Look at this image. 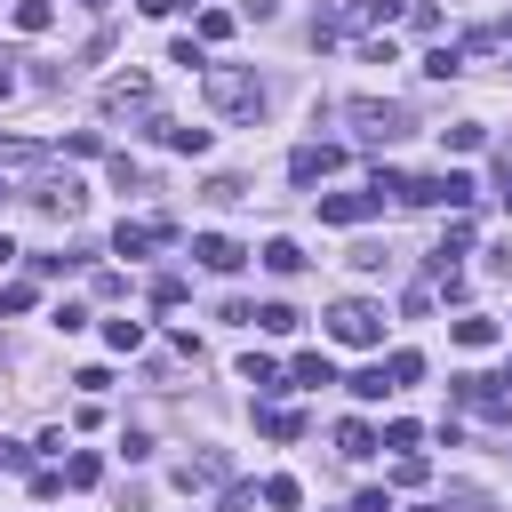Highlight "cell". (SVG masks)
Wrapping results in <instances>:
<instances>
[{"mask_svg":"<svg viewBox=\"0 0 512 512\" xmlns=\"http://www.w3.org/2000/svg\"><path fill=\"white\" fill-rule=\"evenodd\" d=\"M40 160H48L40 136H0V176H8V168H40Z\"/></svg>","mask_w":512,"mask_h":512,"instance_id":"4fadbf2b","label":"cell"},{"mask_svg":"<svg viewBox=\"0 0 512 512\" xmlns=\"http://www.w3.org/2000/svg\"><path fill=\"white\" fill-rule=\"evenodd\" d=\"M0 96H16V72H0Z\"/></svg>","mask_w":512,"mask_h":512,"instance_id":"836d02e7","label":"cell"},{"mask_svg":"<svg viewBox=\"0 0 512 512\" xmlns=\"http://www.w3.org/2000/svg\"><path fill=\"white\" fill-rule=\"evenodd\" d=\"M384 208V192H328L320 200V224H368Z\"/></svg>","mask_w":512,"mask_h":512,"instance_id":"9c48e42d","label":"cell"},{"mask_svg":"<svg viewBox=\"0 0 512 512\" xmlns=\"http://www.w3.org/2000/svg\"><path fill=\"white\" fill-rule=\"evenodd\" d=\"M256 424H264V432H272V440H296V432H304V416H296V408H264V416H256Z\"/></svg>","mask_w":512,"mask_h":512,"instance_id":"d4e9b609","label":"cell"},{"mask_svg":"<svg viewBox=\"0 0 512 512\" xmlns=\"http://www.w3.org/2000/svg\"><path fill=\"white\" fill-rule=\"evenodd\" d=\"M448 144H456V152H480V144H488V128H480V120H464V128H448Z\"/></svg>","mask_w":512,"mask_h":512,"instance_id":"f546056e","label":"cell"},{"mask_svg":"<svg viewBox=\"0 0 512 512\" xmlns=\"http://www.w3.org/2000/svg\"><path fill=\"white\" fill-rule=\"evenodd\" d=\"M504 72H512V56H504Z\"/></svg>","mask_w":512,"mask_h":512,"instance_id":"74e56055","label":"cell"},{"mask_svg":"<svg viewBox=\"0 0 512 512\" xmlns=\"http://www.w3.org/2000/svg\"><path fill=\"white\" fill-rule=\"evenodd\" d=\"M496 192H504V208H512V168H504V184H496Z\"/></svg>","mask_w":512,"mask_h":512,"instance_id":"e575fe53","label":"cell"},{"mask_svg":"<svg viewBox=\"0 0 512 512\" xmlns=\"http://www.w3.org/2000/svg\"><path fill=\"white\" fill-rule=\"evenodd\" d=\"M264 264L288 280V272H304V248H296V240H264Z\"/></svg>","mask_w":512,"mask_h":512,"instance_id":"ac0fdd59","label":"cell"},{"mask_svg":"<svg viewBox=\"0 0 512 512\" xmlns=\"http://www.w3.org/2000/svg\"><path fill=\"white\" fill-rule=\"evenodd\" d=\"M224 472H232V464H224V456H216V448H200V456H184V464H176V488H184V496H192V488H216V480H224Z\"/></svg>","mask_w":512,"mask_h":512,"instance_id":"7c38bea8","label":"cell"},{"mask_svg":"<svg viewBox=\"0 0 512 512\" xmlns=\"http://www.w3.org/2000/svg\"><path fill=\"white\" fill-rule=\"evenodd\" d=\"M328 336H336V344H376V336H384V312L360 304V296H344V304L328 312Z\"/></svg>","mask_w":512,"mask_h":512,"instance_id":"8992f818","label":"cell"},{"mask_svg":"<svg viewBox=\"0 0 512 512\" xmlns=\"http://www.w3.org/2000/svg\"><path fill=\"white\" fill-rule=\"evenodd\" d=\"M296 384H336V368H328V352H296V368H288Z\"/></svg>","mask_w":512,"mask_h":512,"instance_id":"ffe728a7","label":"cell"},{"mask_svg":"<svg viewBox=\"0 0 512 512\" xmlns=\"http://www.w3.org/2000/svg\"><path fill=\"white\" fill-rule=\"evenodd\" d=\"M376 448H384V440H376L360 416H352V424H336V456H376Z\"/></svg>","mask_w":512,"mask_h":512,"instance_id":"9a60e30c","label":"cell"},{"mask_svg":"<svg viewBox=\"0 0 512 512\" xmlns=\"http://www.w3.org/2000/svg\"><path fill=\"white\" fill-rule=\"evenodd\" d=\"M256 328H264V336H296V328H304V320H296V312H288V304H264V312H256Z\"/></svg>","mask_w":512,"mask_h":512,"instance_id":"603a6c76","label":"cell"},{"mask_svg":"<svg viewBox=\"0 0 512 512\" xmlns=\"http://www.w3.org/2000/svg\"><path fill=\"white\" fill-rule=\"evenodd\" d=\"M96 472H104V464H96L88 448H80V456H64V488H96Z\"/></svg>","mask_w":512,"mask_h":512,"instance_id":"484cf974","label":"cell"},{"mask_svg":"<svg viewBox=\"0 0 512 512\" xmlns=\"http://www.w3.org/2000/svg\"><path fill=\"white\" fill-rule=\"evenodd\" d=\"M384 376H392V384H416V376H424V352H408V344H400V352L384 360Z\"/></svg>","mask_w":512,"mask_h":512,"instance_id":"cb8c5ba5","label":"cell"},{"mask_svg":"<svg viewBox=\"0 0 512 512\" xmlns=\"http://www.w3.org/2000/svg\"><path fill=\"white\" fill-rule=\"evenodd\" d=\"M392 16H400V0H328V24H312V40H344V32L392 24Z\"/></svg>","mask_w":512,"mask_h":512,"instance_id":"3957f363","label":"cell"},{"mask_svg":"<svg viewBox=\"0 0 512 512\" xmlns=\"http://www.w3.org/2000/svg\"><path fill=\"white\" fill-rule=\"evenodd\" d=\"M424 72H432V80H448V72H464V48H456V40H440V48L424 56Z\"/></svg>","mask_w":512,"mask_h":512,"instance_id":"7402d4cb","label":"cell"},{"mask_svg":"<svg viewBox=\"0 0 512 512\" xmlns=\"http://www.w3.org/2000/svg\"><path fill=\"white\" fill-rule=\"evenodd\" d=\"M424 472H432V464H424V456H416V448H408V456H400V464H392V480H400V488H424Z\"/></svg>","mask_w":512,"mask_h":512,"instance_id":"f1b7e54d","label":"cell"},{"mask_svg":"<svg viewBox=\"0 0 512 512\" xmlns=\"http://www.w3.org/2000/svg\"><path fill=\"white\" fill-rule=\"evenodd\" d=\"M32 464V448H16V440H0V472H24Z\"/></svg>","mask_w":512,"mask_h":512,"instance_id":"4dcf8cb0","label":"cell"},{"mask_svg":"<svg viewBox=\"0 0 512 512\" xmlns=\"http://www.w3.org/2000/svg\"><path fill=\"white\" fill-rule=\"evenodd\" d=\"M160 144H168V152H208V128H176V120H160Z\"/></svg>","mask_w":512,"mask_h":512,"instance_id":"e0dca14e","label":"cell"},{"mask_svg":"<svg viewBox=\"0 0 512 512\" xmlns=\"http://www.w3.org/2000/svg\"><path fill=\"white\" fill-rule=\"evenodd\" d=\"M8 256H16V240H8V232H0V264H8Z\"/></svg>","mask_w":512,"mask_h":512,"instance_id":"d6a6232c","label":"cell"},{"mask_svg":"<svg viewBox=\"0 0 512 512\" xmlns=\"http://www.w3.org/2000/svg\"><path fill=\"white\" fill-rule=\"evenodd\" d=\"M336 168H344V144H296V152H288V176H296V184H320V176H336Z\"/></svg>","mask_w":512,"mask_h":512,"instance_id":"52a82bcc","label":"cell"},{"mask_svg":"<svg viewBox=\"0 0 512 512\" xmlns=\"http://www.w3.org/2000/svg\"><path fill=\"white\" fill-rule=\"evenodd\" d=\"M352 512H392V496H384V488H368V496H360Z\"/></svg>","mask_w":512,"mask_h":512,"instance_id":"1f68e13d","label":"cell"},{"mask_svg":"<svg viewBox=\"0 0 512 512\" xmlns=\"http://www.w3.org/2000/svg\"><path fill=\"white\" fill-rule=\"evenodd\" d=\"M352 392H360V400H384V392H392V376H384V368H360V376H352Z\"/></svg>","mask_w":512,"mask_h":512,"instance_id":"83f0119b","label":"cell"},{"mask_svg":"<svg viewBox=\"0 0 512 512\" xmlns=\"http://www.w3.org/2000/svg\"><path fill=\"white\" fill-rule=\"evenodd\" d=\"M472 192H480V184H472L464 168H448V176H408V184H400L408 208H472Z\"/></svg>","mask_w":512,"mask_h":512,"instance_id":"7a4b0ae2","label":"cell"},{"mask_svg":"<svg viewBox=\"0 0 512 512\" xmlns=\"http://www.w3.org/2000/svg\"><path fill=\"white\" fill-rule=\"evenodd\" d=\"M168 240H176V224H168V216H152V224H120V232H112V248H120V256H144V248H168Z\"/></svg>","mask_w":512,"mask_h":512,"instance_id":"30bf717a","label":"cell"},{"mask_svg":"<svg viewBox=\"0 0 512 512\" xmlns=\"http://www.w3.org/2000/svg\"><path fill=\"white\" fill-rule=\"evenodd\" d=\"M104 344H112V352H136L144 328H136V320H104Z\"/></svg>","mask_w":512,"mask_h":512,"instance_id":"4316f807","label":"cell"},{"mask_svg":"<svg viewBox=\"0 0 512 512\" xmlns=\"http://www.w3.org/2000/svg\"><path fill=\"white\" fill-rule=\"evenodd\" d=\"M192 256H200L208 272H240V264H248V248L224 240V232H192Z\"/></svg>","mask_w":512,"mask_h":512,"instance_id":"8fae6325","label":"cell"},{"mask_svg":"<svg viewBox=\"0 0 512 512\" xmlns=\"http://www.w3.org/2000/svg\"><path fill=\"white\" fill-rule=\"evenodd\" d=\"M496 384H512V360H504V376H496Z\"/></svg>","mask_w":512,"mask_h":512,"instance_id":"d590c367","label":"cell"},{"mask_svg":"<svg viewBox=\"0 0 512 512\" xmlns=\"http://www.w3.org/2000/svg\"><path fill=\"white\" fill-rule=\"evenodd\" d=\"M104 120H128V112H152V72H112L104 96H96Z\"/></svg>","mask_w":512,"mask_h":512,"instance_id":"277c9868","label":"cell"},{"mask_svg":"<svg viewBox=\"0 0 512 512\" xmlns=\"http://www.w3.org/2000/svg\"><path fill=\"white\" fill-rule=\"evenodd\" d=\"M240 384H256V392H280V368H272L264 352H248V360H240Z\"/></svg>","mask_w":512,"mask_h":512,"instance_id":"d6986e66","label":"cell"},{"mask_svg":"<svg viewBox=\"0 0 512 512\" xmlns=\"http://www.w3.org/2000/svg\"><path fill=\"white\" fill-rule=\"evenodd\" d=\"M32 200H40L48 216H64V224H72V216L88 208V192H80V176H40V184H32Z\"/></svg>","mask_w":512,"mask_h":512,"instance_id":"ba28073f","label":"cell"},{"mask_svg":"<svg viewBox=\"0 0 512 512\" xmlns=\"http://www.w3.org/2000/svg\"><path fill=\"white\" fill-rule=\"evenodd\" d=\"M344 120H352L368 144H392V136L408 128V112H400V104H376V96H352V104H344Z\"/></svg>","mask_w":512,"mask_h":512,"instance_id":"5b68a950","label":"cell"},{"mask_svg":"<svg viewBox=\"0 0 512 512\" xmlns=\"http://www.w3.org/2000/svg\"><path fill=\"white\" fill-rule=\"evenodd\" d=\"M0 208H8V176H0Z\"/></svg>","mask_w":512,"mask_h":512,"instance_id":"8d00e7d4","label":"cell"},{"mask_svg":"<svg viewBox=\"0 0 512 512\" xmlns=\"http://www.w3.org/2000/svg\"><path fill=\"white\" fill-rule=\"evenodd\" d=\"M56 24V0H16V32H48Z\"/></svg>","mask_w":512,"mask_h":512,"instance_id":"2e32d148","label":"cell"},{"mask_svg":"<svg viewBox=\"0 0 512 512\" xmlns=\"http://www.w3.org/2000/svg\"><path fill=\"white\" fill-rule=\"evenodd\" d=\"M448 336H456L464 352H488V344H496V320H480V312H464V320H456Z\"/></svg>","mask_w":512,"mask_h":512,"instance_id":"5bb4252c","label":"cell"},{"mask_svg":"<svg viewBox=\"0 0 512 512\" xmlns=\"http://www.w3.org/2000/svg\"><path fill=\"white\" fill-rule=\"evenodd\" d=\"M264 504H272V512H296V504H304V488H296L288 472H272V480H264Z\"/></svg>","mask_w":512,"mask_h":512,"instance_id":"44dd1931","label":"cell"},{"mask_svg":"<svg viewBox=\"0 0 512 512\" xmlns=\"http://www.w3.org/2000/svg\"><path fill=\"white\" fill-rule=\"evenodd\" d=\"M200 88H208V104H216L224 120H256V112H264V80H256L248 64H200Z\"/></svg>","mask_w":512,"mask_h":512,"instance_id":"6da1fadb","label":"cell"}]
</instances>
